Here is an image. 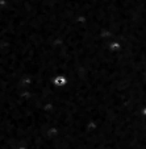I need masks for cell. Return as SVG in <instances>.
Masks as SVG:
<instances>
[{
	"instance_id": "cell-1",
	"label": "cell",
	"mask_w": 146,
	"mask_h": 149,
	"mask_svg": "<svg viewBox=\"0 0 146 149\" xmlns=\"http://www.w3.org/2000/svg\"><path fill=\"white\" fill-rule=\"evenodd\" d=\"M54 84H57V86H65L66 84V78L62 75H58L55 79H54Z\"/></svg>"
}]
</instances>
